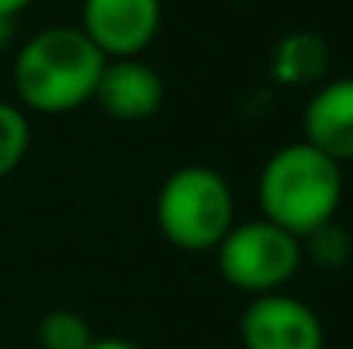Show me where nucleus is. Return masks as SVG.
Here are the masks:
<instances>
[{"label": "nucleus", "instance_id": "f257e3e1", "mask_svg": "<svg viewBox=\"0 0 353 349\" xmlns=\"http://www.w3.org/2000/svg\"><path fill=\"white\" fill-rule=\"evenodd\" d=\"M103 65V52L79 28H45L21 45L14 59V89L34 114H72L97 96Z\"/></svg>", "mask_w": 353, "mask_h": 349}, {"label": "nucleus", "instance_id": "f03ea898", "mask_svg": "<svg viewBox=\"0 0 353 349\" xmlns=\"http://www.w3.org/2000/svg\"><path fill=\"white\" fill-rule=\"evenodd\" d=\"M340 202H343V165H336L305 140L278 147L261 168L257 206L264 220L299 240L333 223Z\"/></svg>", "mask_w": 353, "mask_h": 349}, {"label": "nucleus", "instance_id": "7ed1b4c3", "mask_svg": "<svg viewBox=\"0 0 353 349\" xmlns=\"http://www.w3.org/2000/svg\"><path fill=\"white\" fill-rule=\"evenodd\" d=\"M236 202L230 182L206 165L175 168L154 199V223L161 236L185 253H210L234 230Z\"/></svg>", "mask_w": 353, "mask_h": 349}, {"label": "nucleus", "instance_id": "20e7f679", "mask_svg": "<svg viewBox=\"0 0 353 349\" xmlns=\"http://www.w3.org/2000/svg\"><path fill=\"white\" fill-rule=\"evenodd\" d=\"M213 253H216V267H220L223 281L254 298L281 291L302 271L299 236L268 223L264 216L234 223V230L220 240V246Z\"/></svg>", "mask_w": 353, "mask_h": 349}, {"label": "nucleus", "instance_id": "39448f33", "mask_svg": "<svg viewBox=\"0 0 353 349\" xmlns=\"http://www.w3.org/2000/svg\"><path fill=\"white\" fill-rule=\"evenodd\" d=\"M243 349H323L326 329L323 319L285 291L257 295L240 315Z\"/></svg>", "mask_w": 353, "mask_h": 349}, {"label": "nucleus", "instance_id": "423d86ee", "mask_svg": "<svg viewBox=\"0 0 353 349\" xmlns=\"http://www.w3.org/2000/svg\"><path fill=\"white\" fill-rule=\"evenodd\" d=\"M161 28V0H83L79 31L103 59H137Z\"/></svg>", "mask_w": 353, "mask_h": 349}, {"label": "nucleus", "instance_id": "0eeeda50", "mask_svg": "<svg viewBox=\"0 0 353 349\" xmlns=\"http://www.w3.org/2000/svg\"><path fill=\"white\" fill-rule=\"evenodd\" d=\"M93 100L114 120H148L165 103V79L141 59H107Z\"/></svg>", "mask_w": 353, "mask_h": 349}, {"label": "nucleus", "instance_id": "6e6552de", "mask_svg": "<svg viewBox=\"0 0 353 349\" xmlns=\"http://www.w3.org/2000/svg\"><path fill=\"white\" fill-rule=\"evenodd\" d=\"M302 140L333 158L336 165L353 161V76L323 83L312 93L302 114Z\"/></svg>", "mask_w": 353, "mask_h": 349}, {"label": "nucleus", "instance_id": "1a4fd4ad", "mask_svg": "<svg viewBox=\"0 0 353 349\" xmlns=\"http://www.w3.org/2000/svg\"><path fill=\"white\" fill-rule=\"evenodd\" d=\"M330 45L316 31H292L271 52V76L281 86H316L330 72Z\"/></svg>", "mask_w": 353, "mask_h": 349}, {"label": "nucleus", "instance_id": "9d476101", "mask_svg": "<svg viewBox=\"0 0 353 349\" xmlns=\"http://www.w3.org/2000/svg\"><path fill=\"white\" fill-rule=\"evenodd\" d=\"M299 243H302V264L309 260L319 271H340L343 264H350V257H353L350 233L343 230L336 220L326 223V226H319V230H312L309 236H302Z\"/></svg>", "mask_w": 353, "mask_h": 349}, {"label": "nucleus", "instance_id": "9b49d317", "mask_svg": "<svg viewBox=\"0 0 353 349\" xmlns=\"http://www.w3.org/2000/svg\"><path fill=\"white\" fill-rule=\"evenodd\" d=\"M93 339L97 336H93L90 322L79 312H69V308L48 312L38 322V343H41V349H90Z\"/></svg>", "mask_w": 353, "mask_h": 349}, {"label": "nucleus", "instance_id": "f8f14e48", "mask_svg": "<svg viewBox=\"0 0 353 349\" xmlns=\"http://www.w3.org/2000/svg\"><path fill=\"white\" fill-rule=\"evenodd\" d=\"M28 144H31V127L24 110L0 103V178H7L24 161Z\"/></svg>", "mask_w": 353, "mask_h": 349}, {"label": "nucleus", "instance_id": "ddd939ff", "mask_svg": "<svg viewBox=\"0 0 353 349\" xmlns=\"http://www.w3.org/2000/svg\"><path fill=\"white\" fill-rule=\"evenodd\" d=\"M28 3H31V0H0V14H3V17H17Z\"/></svg>", "mask_w": 353, "mask_h": 349}, {"label": "nucleus", "instance_id": "4468645a", "mask_svg": "<svg viewBox=\"0 0 353 349\" xmlns=\"http://www.w3.org/2000/svg\"><path fill=\"white\" fill-rule=\"evenodd\" d=\"M90 349H141V346H134V343H127V339H93Z\"/></svg>", "mask_w": 353, "mask_h": 349}, {"label": "nucleus", "instance_id": "2eb2a0df", "mask_svg": "<svg viewBox=\"0 0 353 349\" xmlns=\"http://www.w3.org/2000/svg\"><path fill=\"white\" fill-rule=\"evenodd\" d=\"M10 38H14V17H3L0 14V48H7Z\"/></svg>", "mask_w": 353, "mask_h": 349}]
</instances>
